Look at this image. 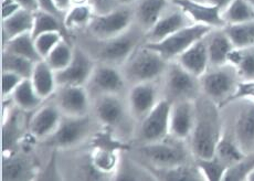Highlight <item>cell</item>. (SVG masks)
<instances>
[{"label": "cell", "mask_w": 254, "mask_h": 181, "mask_svg": "<svg viewBox=\"0 0 254 181\" xmlns=\"http://www.w3.org/2000/svg\"><path fill=\"white\" fill-rule=\"evenodd\" d=\"M196 105V120L191 136L190 151L194 159L211 158L216 153L217 145L222 137L221 117L219 105L209 97H198Z\"/></svg>", "instance_id": "1"}, {"label": "cell", "mask_w": 254, "mask_h": 181, "mask_svg": "<svg viewBox=\"0 0 254 181\" xmlns=\"http://www.w3.org/2000/svg\"><path fill=\"white\" fill-rule=\"evenodd\" d=\"M168 61L148 46H139L123 64L122 73L127 82L137 84L143 82H156L165 74Z\"/></svg>", "instance_id": "2"}, {"label": "cell", "mask_w": 254, "mask_h": 181, "mask_svg": "<svg viewBox=\"0 0 254 181\" xmlns=\"http://www.w3.org/2000/svg\"><path fill=\"white\" fill-rule=\"evenodd\" d=\"M199 79L204 96L217 103L219 107L230 103L241 81L236 67L230 64L210 66Z\"/></svg>", "instance_id": "3"}, {"label": "cell", "mask_w": 254, "mask_h": 181, "mask_svg": "<svg viewBox=\"0 0 254 181\" xmlns=\"http://www.w3.org/2000/svg\"><path fill=\"white\" fill-rule=\"evenodd\" d=\"M141 157L147 160L150 167L155 169L172 168L176 166L188 164V150L183 140H167V138L156 143L144 144L139 148Z\"/></svg>", "instance_id": "4"}, {"label": "cell", "mask_w": 254, "mask_h": 181, "mask_svg": "<svg viewBox=\"0 0 254 181\" xmlns=\"http://www.w3.org/2000/svg\"><path fill=\"white\" fill-rule=\"evenodd\" d=\"M165 90L170 102L196 101L200 92V79L184 68L177 61H170L165 72Z\"/></svg>", "instance_id": "5"}, {"label": "cell", "mask_w": 254, "mask_h": 181, "mask_svg": "<svg viewBox=\"0 0 254 181\" xmlns=\"http://www.w3.org/2000/svg\"><path fill=\"white\" fill-rule=\"evenodd\" d=\"M212 30V28L203 24L192 23L180 29L172 36L167 37L164 40L156 43H145L146 46L154 49L160 53L168 62L177 60V58L194 45L197 41L201 40Z\"/></svg>", "instance_id": "6"}, {"label": "cell", "mask_w": 254, "mask_h": 181, "mask_svg": "<svg viewBox=\"0 0 254 181\" xmlns=\"http://www.w3.org/2000/svg\"><path fill=\"white\" fill-rule=\"evenodd\" d=\"M143 30L140 28H129L124 33L103 41L100 48L99 58L103 63L112 65H123L134 51L140 46Z\"/></svg>", "instance_id": "7"}, {"label": "cell", "mask_w": 254, "mask_h": 181, "mask_svg": "<svg viewBox=\"0 0 254 181\" xmlns=\"http://www.w3.org/2000/svg\"><path fill=\"white\" fill-rule=\"evenodd\" d=\"M133 17V11L128 8H115L109 12L93 17L89 24L90 31L101 41L109 40L128 30Z\"/></svg>", "instance_id": "8"}, {"label": "cell", "mask_w": 254, "mask_h": 181, "mask_svg": "<svg viewBox=\"0 0 254 181\" xmlns=\"http://www.w3.org/2000/svg\"><path fill=\"white\" fill-rule=\"evenodd\" d=\"M92 121L89 115L64 116L55 134L47 139L48 144L56 148H70L80 144L90 135Z\"/></svg>", "instance_id": "9"}, {"label": "cell", "mask_w": 254, "mask_h": 181, "mask_svg": "<svg viewBox=\"0 0 254 181\" xmlns=\"http://www.w3.org/2000/svg\"><path fill=\"white\" fill-rule=\"evenodd\" d=\"M172 104L168 99H162L149 113L140 121L139 138L144 144L156 143L169 136V120Z\"/></svg>", "instance_id": "10"}, {"label": "cell", "mask_w": 254, "mask_h": 181, "mask_svg": "<svg viewBox=\"0 0 254 181\" xmlns=\"http://www.w3.org/2000/svg\"><path fill=\"white\" fill-rule=\"evenodd\" d=\"M55 97L56 105L64 116L89 115L90 92L85 86H58Z\"/></svg>", "instance_id": "11"}, {"label": "cell", "mask_w": 254, "mask_h": 181, "mask_svg": "<svg viewBox=\"0 0 254 181\" xmlns=\"http://www.w3.org/2000/svg\"><path fill=\"white\" fill-rule=\"evenodd\" d=\"M96 63L81 49H75L74 57L69 65L62 71L57 72L58 86L61 85H74L85 86L89 83Z\"/></svg>", "instance_id": "12"}, {"label": "cell", "mask_w": 254, "mask_h": 181, "mask_svg": "<svg viewBox=\"0 0 254 181\" xmlns=\"http://www.w3.org/2000/svg\"><path fill=\"white\" fill-rule=\"evenodd\" d=\"M125 77L115 65L102 62L96 64L91 79L87 83L90 94L99 96L102 94H121L125 86Z\"/></svg>", "instance_id": "13"}, {"label": "cell", "mask_w": 254, "mask_h": 181, "mask_svg": "<svg viewBox=\"0 0 254 181\" xmlns=\"http://www.w3.org/2000/svg\"><path fill=\"white\" fill-rule=\"evenodd\" d=\"M173 4L187 14L193 23L203 24L212 29L223 28L222 9L199 0H173Z\"/></svg>", "instance_id": "14"}, {"label": "cell", "mask_w": 254, "mask_h": 181, "mask_svg": "<svg viewBox=\"0 0 254 181\" xmlns=\"http://www.w3.org/2000/svg\"><path fill=\"white\" fill-rule=\"evenodd\" d=\"M194 120H196L194 101L174 102L170 110L169 136L183 141L189 139L194 126Z\"/></svg>", "instance_id": "15"}, {"label": "cell", "mask_w": 254, "mask_h": 181, "mask_svg": "<svg viewBox=\"0 0 254 181\" xmlns=\"http://www.w3.org/2000/svg\"><path fill=\"white\" fill-rule=\"evenodd\" d=\"M158 90L155 82L137 83L128 93V110L135 120L141 121L157 105Z\"/></svg>", "instance_id": "16"}, {"label": "cell", "mask_w": 254, "mask_h": 181, "mask_svg": "<svg viewBox=\"0 0 254 181\" xmlns=\"http://www.w3.org/2000/svg\"><path fill=\"white\" fill-rule=\"evenodd\" d=\"M63 114L55 104L42 105L29 121V131L35 139H48L55 134L62 121Z\"/></svg>", "instance_id": "17"}, {"label": "cell", "mask_w": 254, "mask_h": 181, "mask_svg": "<svg viewBox=\"0 0 254 181\" xmlns=\"http://www.w3.org/2000/svg\"><path fill=\"white\" fill-rule=\"evenodd\" d=\"M193 22L182 9L177 7V10L165 12L155 26L145 33L146 43H156L164 40L180 29L192 24Z\"/></svg>", "instance_id": "18"}, {"label": "cell", "mask_w": 254, "mask_h": 181, "mask_svg": "<svg viewBox=\"0 0 254 181\" xmlns=\"http://www.w3.org/2000/svg\"><path fill=\"white\" fill-rule=\"evenodd\" d=\"M97 120L106 127L115 128L121 125L126 116L123 101L119 94H102L96 96L94 105Z\"/></svg>", "instance_id": "19"}, {"label": "cell", "mask_w": 254, "mask_h": 181, "mask_svg": "<svg viewBox=\"0 0 254 181\" xmlns=\"http://www.w3.org/2000/svg\"><path fill=\"white\" fill-rule=\"evenodd\" d=\"M244 105L238 113L234 124V140L244 154L254 151V101Z\"/></svg>", "instance_id": "20"}, {"label": "cell", "mask_w": 254, "mask_h": 181, "mask_svg": "<svg viewBox=\"0 0 254 181\" xmlns=\"http://www.w3.org/2000/svg\"><path fill=\"white\" fill-rule=\"evenodd\" d=\"M204 41L207 45L210 66L228 64V56L234 47L224 29H212L204 38Z\"/></svg>", "instance_id": "21"}, {"label": "cell", "mask_w": 254, "mask_h": 181, "mask_svg": "<svg viewBox=\"0 0 254 181\" xmlns=\"http://www.w3.org/2000/svg\"><path fill=\"white\" fill-rule=\"evenodd\" d=\"M204 38L197 41L194 45L187 49L183 55H180L177 58V60H175L188 72L198 77L202 76L210 67L207 45Z\"/></svg>", "instance_id": "22"}, {"label": "cell", "mask_w": 254, "mask_h": 181, "mask_svg": "<svg viewBox=\"0 0 254 181\" xmlns=\"http://www.w3.org/2000/svg\"><path fill=\"white\" fill-rule=\"evenodd\" d=\"M134 16L145 33L153 28L166 12L169 0H136Z\"/></svg>", "instance_id": "23"}, {"label": "cell", "mask_w": 254, "mask_h": 181, "mask_svg": "<svg viewBox=\"0 0 254 181\" xmlns=\"http://www.w3.org/2000/svg\"><path fill=\"white\" fill-rule=\"evenodd\" d=\"M30 80L38 94L43 100H47L55 95L58 89L56 72L52 70L46 60H41L36 63Z\"/></svg>", "instance_id": "24"}, {"label": "cell", "mask_w": 254, "mask_h": 181, "mask_svg": "<svg viewBox=\"0 0 254 181\" xmlns=\"http://www.w3.org/2000/svg\"><path fill=\"white\" fill-rule=\"evenodd\" d=\"M35 21V12L26 9H20L11 17L2 20L3 42L10 39L21 36L24 33H31Z\"/></svg>", "instance_id": "25"}, {"label": "cell", "mask_w": 254, "mask_h": 181, "mask_svg": "<svg viewBox=\"0 0 254 181\" xmlns=\"http://www.w3.org/2000/svg\"><path fill=\"white\" fill-rule=\"evenodd\" d=\"M227 63L236 67L241 81H254V47L233 48Z\"/></svg>", "instance_id": "26"}, {"label": "cell", "mask_w": 254, "mask_h": 181, "mask_svg": "<svg viewBox=\"0 0 254 181\" xmlns=\"http://www.w3.org/2000/svg\"><path fill=\"white\" fill-rule=\"evenodd\" d=\"M12 101L19 110L30 112L37 111L45 101L38 94L30 79H24L12 93Z\"/></svg>", "instance_id": "27"}, {"label": "cell", "mask_w": 254, "mask_h": 181, "mask_svg": "<svg viewBox=\"0 0 254 181\" xmlns=\"http://www.w3.org/2000/svg\"><path fill=\"white\" fill-rule=\"evenodd\" d=\"M121 151L94 148L91 154L90 163L99 175H115L121 165Z\"/></svg>", "instance_id": "28"}, {"label": "cell", "mask_w": 254, "mask_h": 181, "mask_svg": "<svg viewBox=\"0 0 254 181\" xmlns=\"http://www.w3.org/2000/svg\"><path fill=\"white\" fill-rule=\"evenodd\" d=\"M154 175L156 180L165 181H200L204 180L202 174L200 173L197 166H190L188 164L176 166L172 168L165 169H149Z\"/></svg>", "instance_id": "29"}, {"label": "cell", "mask_w": 254, "mask_h": 181, "mask_svg": "<svg viewBox=\"0 0 254 181\" xmlns=\"http://www.w3.org/2000/svg\"><path fill=\"white\" fill-rule=\"evenodd\" d=\"M3 51H8L14 53V55L30 59L35 62L42 60L37 51L35 38L32 37L31 33H24L6 41L3 43Z\"/></svg>", "instance_id": "30"}, {"label": "cell", "mask_w": 254, "mask_h": 181, "mask_svg": "<svg viewBox=\"0 0 254 181\" xmlns=\"http://www.w3.org/2000/svg\"><path fill=\"white\" fill-rule=\"evenodd\" d=\"M33 177V168L28 160L9 154L2 166L3 180H27Z\"/></svg>", "instance_id": "31"}, {"label": "cell", "mask_w": 254, "mask_h": 181, "mask_svg": "<svg viewBox=\"0 0 254 181\" xmlns=\"http://www.w3.org/2000/svg\"><path fill=\"white\" fill-rule=\"evenodd\" d=\"M222 18L226 26L253 21L254 8L247 0H232L226 8L222 9Z\"/></svg>", "instance_id": "32"}, {"label": "cell", "mask_w": 254, "mask_h": 181, "mask_svg": "<svg viewBox=\"0 0 254 181\" xmlns=\"http://www.w3.org/2000/svg\"><path fill=\"white\" fill-rule=\"evenodd\" d=\"M224 31L234 48L254 47V20L237 24H227Z\"/></svg>", "instance_id": "33"}, {"label": "cell", "mask_w": 254, "mask_h": 181, "mask_svg": "<svg viewBox=\"0 0 254 181\" xmlns=\"http://www.w3.org/2000/svg\"><path fill=\"white\" fill-rule=\"evenodd\" d=\"M214 156H216L218 159L221 160L229 169L232 167V166L240 163L244 158L246 154H244L241 148L239 147V145L237 144V141L234 140V138H230V137H228L226 135H222L221 139L219 140V143L217 145Z\"/></svg>", "instance_id": "34"}, {"label": "cell", "mask_w": 254, "mask_h": 181, "mask_svg": "<svg viewBox=\"0 0 254 181\" xmlns=\"http://www.w3.org/2000/svg\"><path fill=\"white\" fill-rule=\"evenodd\" d=\"M94 17V9L89 2L73 4L65 11L63 17V26L66 29H77L84 26H89Z\"/></svg>", "instance_id": "35"}, {"label": "cell", "mask_w": 254, "mask_h": 181, "mask_svg": "<svg viewBox=\"0 0 254 181\" xmlns=\"http://www.w3.org/2000/svg\"><path fill=\"white\" fill-rule=\"evenodd\" d=\"M35 61L14 53L3 51L2 53V71H10L20 75L23 79H30L36 65Z\"/></svg>", "instance_id": "36"}, {"label": "cell", "mask_w": 254, "mask_h": 181, "mask_svg": "<svg viewBox=\"0 0 254 181\" xmlns=\"http://www.w3.org/2000/svg\"><path fill=\"white\" fill-rule=\"evenodd\" d=\"M74 51L75 49H73L64 39H62L45 60L56 73L60 72L70 64L74 57Z\"/></svg>", "instance_id": "37"}, {"label": "cell", "mask_w": 254, "mask_h": 181, "mask_svg": "<svg viewBox=\"0 0 254 181\" xmlns=\"http://www.w3.org/2000/svg\"><path fill=\"white\" fill-rule=\"evenodd\" d=\"M91 147L94 148H104L112 149L117 151H124L130 149V146L124 143L120 139H117L113 134V128L104 126V129L97 131L93 135L91 139Z\"/></svg>", "instance_id": "38"}, {"label": "cell", "mask_w": 254, "mask_h": 181, "mask_svg": "<svg viewBox=\"0 0 254 181\" xmlns=\"http://www.w3.org/2000/svg\"><path fill=\"white\" fill-rule=\"evenodd\" d=\"M51 31L62 32L60 18L55 13L45 11L42 9L35 11V21H33V29L31 32L32 37L36 38L39 34Z\"/></svg>", "instance_id": "39"}, {"label": "cell", "mask_w": 254, "mask_h": 181, "mask_svg": "<svg viewBox=\"0 0 254 181\" xmlns=\"http://www.w3.org/2000/svg\"><path fill=\"white\" fill-rule=\"evenodd\" d=\"M196 166L202 174L204 180L208 181H223L228 167L216 156L211 158L196 159Z\"/></svg>", "instance_id": "40"}, {"label": "cell", "mask_w": 254, "mask_h": 181, "mask_svg": "<svg viewBox=\"0 0 254 181\" xmlns=\"http://www.w3.org/2000/svg\"><path fill=\"white\" fill-rule=\"evenodd\" d=\"M115 180H122V181H133V180H151L155 179L154 175L151 171L147 168L137 166L133 163H127L123 167L122 164L120 165L119 169L114 175Z\"/></svg>", "instance_id": "41"}, {"label": "cell", "mask_w": 254, "mask_h": 181, "mask_svg": "<svg viewBox=\"0 0 254 181\" xmlns=\"http://www.w3.org/2000/svg\"><path fill=\"white\" fill-rule=\"evenodd\" d=\"M254 169V151L244 156V158L237 165L227 170L223 181H242L247 180L249 173Z\"/></svg>", "instance_id": "42"}, {"label": "cell", "mask_w": 254, "mask_h": 181, "mask_svg": "<svg viewBox=\"0 0 254 181\" xmlns=\"http://www.w3.org/2000/svg\"><path fill=\"white\" fill-rule=\"evenodd\" d=\"M63 39L62 37V32L61 31H51V32H45L39 34L38 37L35 38V43H36V48L39 55H40L42 60L49 56L53 49L56 48L58 45Z\"/></svg>", "instance_id": "43"}, {"label": "cell", "mask_w": 254, "mask_h": 181, "mask_svg": "<svg viewBox=\"0 0 254 181\" xmlns=\"http://www.w3.org/2000/svg\"><path fill=\"white\" fill-rule=\"evenodd\" d=\"M22 80H24L23 77H21L20 75L16 74V73L10 72V71H2V94L4 97L7 96H11L12 93L14 92V90L17 89L18 85L20 84L22 82Z\"/></svg>", "instance_id": "44"}, {"label": "cell", "mask_w": 254, "mask_h": 181, "mask_svg": "<svg viewBox=\"0 0 254 181\" xmlns=\"http://www.w3.org/2000/svg\"><path fill=\"white\" fill-rule=\"evenodd\" d=\"M239 100L254 101V81H240L236 93L231 97L230 103Z\"/></svg>", "instance_id": "45"}, {"label": "cell", "mask_w": 254, "mask_h": 181, "mask_svg": "<svg viewBox=\"0 0 254 181\" xmlns=\"http://www.w3.org/2000/svg\"><path fill=\"white\" fill-rule=\"evenodd\" d=\"M89 3L97 11V14L106 13L116 8L117 3H120L117 0H89Z\"/></svg>", "instance_id": "46"}, {"label": "cell", "mask_w": 254, "mask_h": 181, "mask_svg": "<svg viewBox=\"0 0 254 181\" xmlns=\"http://www.w3.org/2000/svg\"><path fill=\"white\" fill-rule=\"evenodd\" d=\"M20 9L22 8L16 0H2V20L11 17L12 14L18 12Z\"/></svg>", "instance_id": "47"}, {"label": "cell", "mask_w": 254, "mask_h": 181, "mask_svg": "<svg viewBox=\"0 0 254 181\" xmlns=\"http://www.w3.org/2000/svg\"><path fill=\"white\" fill-rule=\"evenodd\" d=\"M38 2H39V7H40V9H42V10L55 13L59 18H61V16L63 14L62 12L58 10V8L56 7L53 0H38Z\"/></svg>", "instance_id": "48"}, {"label": "cell", "mask_w": 254, "mask_h": 181, "mask_svg": "<svg viewBox=\"0 0 254 181\" xmlns=\"http://www.w3.org/2000/svg\"><path fill=\"white\" fill-rule=\"evenodd\" d=\"M16 1L20 4V7L22 9H26V10H30L35 12L40 9L38 0H16Z\"/></svg>", "instance_id": "49"}, {"label": "cell", "mask_w": 254, "mask_h": 181, "mask_svg": "<svg viewBox=\"0 0 254 181\" xmlns=\"http://www.w3.org/2000/svg\"><path fill=\"white\" fill-rule=\"evenodd\" d=\"M53 1H55L58 10L62 13L69 10L73 4V0H53Z\"/></svg>", "instance_id": "50"}, {"label": "cell", "mask_w": 254, "mask_h": 181, "mask_svg": "<svg viewBox=\"0 0 254 181\" xmlns=\"http://www.w3.org/2000/svg\"><path fill=\"white\" fill-rule=\"evenodd\" d=\"M204 1L210 3V4H213V6H217L219 8L224 9L229 3L232 1V0H204Z\"/></svg>", "instance_id": "51"}, {"label": "cell", "mask_w": 254, "mask_h": 181, "mask_svg": "<svg viewBox=\"0 0 254 181\" xmlns=\"http://www.w3.org/2000/svg\"><path fill=\"white\" fill-rule=\"evenodd\" d=\"M247 180H248V181H254V169L251 170L250 173H249L248 177H247Z\"/></svg>", "instance_id": "52"}, {"label": "cell", "mask_w": 254, "mask_h": 181, "mask_svg": "<svg viewBox=\"0 0 254 181\" xmlns=\"http://www.w3.org/2000/svg\"><path fill=\"white\" fill-rule=\"evenodd\" d=\"M117 1H119L122 4H129L131 2H135L136 0H117Z\"/></svg>", "instance_id": "53"}, {"label": "cell", "mask_w": 254, "mask_h": 181, "mask_svg": "<svg viewBox=\"0 0 254 181\" xmlns=\"http://www.w3.org/2000/svg\"><path fill=\"white\" fill-rule=\"evenodd\" d=\"M247 1L251 4V6L254 8V0H247Z\"/></svg>", "instance_id": "54"}, {"label": "cell", "mask_w": 254, "mask_h": 181, "mask_svg": "<svg viewBox=\"0 0 254 181\" xmlns=\"http://www.w3.org/2000/svg\"><path fill=\"white\" fill-rule=\"evenodd\" d=\"M199 1H204V0H199Z\"/></svg>", "instance_id": "55"}, {"label": "cell", "mask_w": 254, "mask_h": 181, "mask_svg": "<svg viewBox=\"0 0 254 181\" xmlns=\"http://www.w3.org/2000/svg\"><path fill=\"white\" fill-rule=\"evenodd\" d=\"M169 1H173V0H169Z\"/></svg>", "instance_id": "56"}]
</instances>
